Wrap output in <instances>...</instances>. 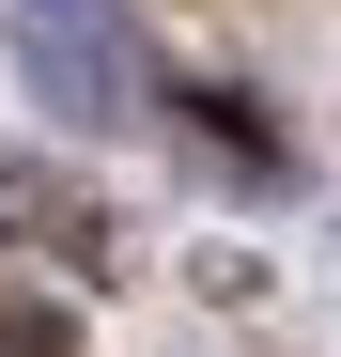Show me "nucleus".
Wrapping results in <instances>:
<instances>
[{"instance_id": "2", "label": "nucleus", "mask_w": 341, "mask_h": 357, "mask_svg": "<svg viewBox=\"0 0 341 357\" xmlns=\"http://www.w3.org/2000/svg\"><path fill=\"white\" fill-rule=\"evenodd\" d=\"M0 357H78V326L47 311V295H0Z\"/></svg>"}, {"instance_id": "1", "label": "nucleus", "mask_w": 341, "mask_h": 357, "mask_svg": "<svg viewBox=\"0 0 341 357\" xmlns=\"http://www.w3.org/2000/svg\"><path fill=\"white\" fill-rule=\"evenodd\" d=\"M16 78L47 125H125L140 109V16L125 0H16Z\"/></svg>"}]
</instances>
